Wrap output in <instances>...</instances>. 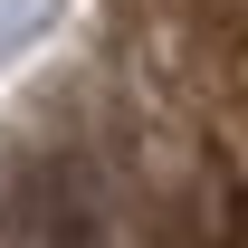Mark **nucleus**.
<instances>
[{"label":"nucleus","mask_w":248,"mask_h":248,"mask_svg":"<svg viewBox=\"0 0 248 248\" xmlns=\"http://www.w3.org/2000/svg\"><path fill=\"white\" fill-rule=\"evenodd\" d=\"M19 219H29L38 248H86V239H95V201H86V182H77L67 162H38V172H29Z\"/></svg>","instance_id":"obj_1"}]
</instances>
